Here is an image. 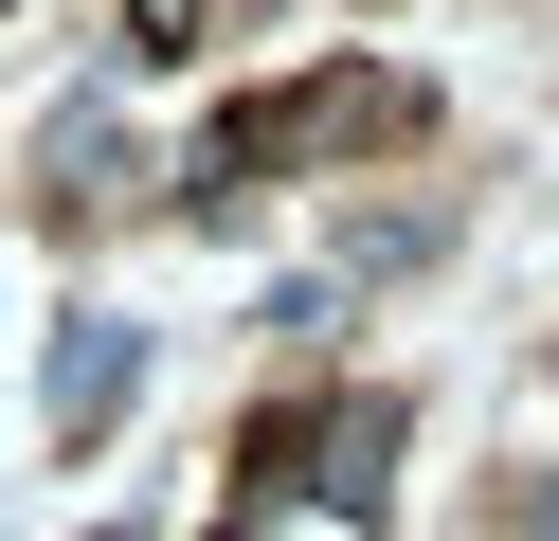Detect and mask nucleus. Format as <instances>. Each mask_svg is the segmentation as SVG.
Here are the masks:
<instances>
[{"mask_svg": "<svg viewBox=\"0 0 559 541\" xmlns=\"http://www.w3.org/2000/svg\"><path fill=\"white\" fill-rule=\"evenodd\" d=\"M109 180H127V127H109V108H73V127H55V216H91Z\"/></svg>", "mask_w": 559, "mask_h": 541, "instance_id": "obj_2", "label": "nucleus"}, {"mask_svg": "<svg viewBox=\"0 0 559 541\" xmlns=\"http://www.w3.org/2000/svg\"><path fill=\"white\" fill-rule=\"evenodd\" d=\"M506 541H559V487H506Z\"/></svg>", "mask_w": 559, "mask_h": 541, "instance_id": "obj_3", "label": "nucleus"}, {"mask_svg": "<svg viewBox=\"0 0 559 541\" xmlns=\"http://www.w3.org/2000/svg\"><path fill=\"white\" fill-rule=\"evenodd\" d=\"M127 379H145V325H109V307H91L73 343H55V433H73V451H91V433L127 415Z\"/></svg>", "mask_w": 559, "mask_h": 541, "instance_id": "obj_1", "label": "nucleus"}]
</instances>
